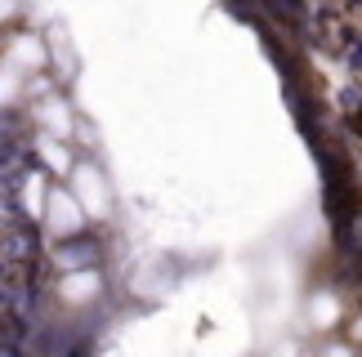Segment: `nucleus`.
Masks as SVG:
<instances>
[{"mask_svg": "<svg viewBox=\"0 0 362 357\" xmlns=\"http://www.w3.org/2000/svg\"><path fill=\"white\" fill-rule=\"evenodd\" d=\"M40 219H45L49 237H76V232L90 224L86 210H81V201L72 197V188H63V183H49V197H45Z\"/></svg>", "mask_w": 362, "mask_h": 357, "instance_id": "f257e3e1", "label": "nucleus"}, {"mask_svg": "<svg viewBox=\"0 0 362 357\" xmlns=\"http://www.w3.org/2000/svg\"><path fill=\"white\" fill-rule=\"evenodd\" d=\"M67 188H72V197L81 201L86 219H103V214H107V205H112V192H107L99 166H90V161L72 166V174H67Z\"/></svg>", "mask_w": 362, "mask_h": 357, "instance_id": "f03ea898", "label": "nucleus"}, {"mask_svg": "<svg viewBox=\"0 0 362 357\" xmlns=\"http://www.w3.org/2000/svg\"><path fill=\"white\" fill-rule=\"evenodd\" d=\"M36 116H40V126H45L40 139H63L67 143V134H72V116H67V107L59 99H45V103L36 107Z\"/></svg>", "mask_w": 362, "mask_h": 357, "instance_id": "7ed1b4c3", "label": "nucleus"}, {"mask_svg": "<svg viewBox=\"0 0 362 357\" xmlns=\"http://www.w3.org/2000/svg\"><path fill=\"white\" fill-rule=\"evenodd\" d=\"M94 295H99V277H94V272H67V282H63L67 304H90Z\"/></svg>", "mask_w": 362, "mask_h": 357, "instance_id": "20e7f679", "label": "nucleus"}, {"mask_svg": "<svg viewBox=\"0 0 362 357\" xmlns=\"http://www.w3.org/2000/svg\"><path fill=\"white\" fill-rule=\"evenodd\" d=\"M322 357H358V353H354L349 344H327V349H322Z\"/></svg>", "mask_w": 362, "mask_h": 357, "instance_id": "39448f33", "label": "nucleus"}, {"mask_svg": "<svg viewBox=\"0 0 362 357\" xmlns=\"http://www.w3.org/2000/svg\"><path fill=\"white\" fill-rule=\"evenodd\" d=\"M18 13V0H0V23H9Z\"/></svg>", "mask_w": 362, "mask_h": 357, "instance_id": "423d86ee", "label": "nucleus"}]
</instances>
